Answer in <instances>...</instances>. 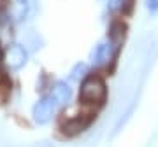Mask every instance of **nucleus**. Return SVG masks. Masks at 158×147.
Returning a JSON list of instances; mask_svg holds the SVG:
<instances>
[{"label": "nucleus", "mask_w": 158, "mask_h": 147, "mask_svg": "<svg viewBox=\"0 0 158 147\" xmlns=\"http://www.w3.org/2000/svg\"><path fill=\"white\" fill-rule=\"evenodd\" d=\"M107 96L106 84L100 77L97 75H88L83 82H81V89H79V100L83 103H102Z\"/></svg>", "instance_id": "f257e3e1"}, {"label": "nucleus", "mask_w": 158, "mask_h": 147, "mask_svg": "<svg viewBox=\"0 0 158 147\" xmlns=\"http://www.w3.org/2000/svg\"><path fill=\"white\" fill-rule=\"evenodd\" d=\"M55 109H56V102L53 96H42L39 102L34 105L32 109V117L37 125H46L49 123L53 114H55Z\"/></svg>", "instance_id": "f03ea898"}, {"label": "nucleus", "mask_w": 158, "mask_h": 147, "mask_svg": "<svg viewBox=\"0 0 158 147\" xmlns=\"http://www.w3.org/2000/svg\"><path fill=\"white\" fill-rule=\"evenodd\" d=\"M114 56V42L113 40H104L93 47L91 51V63L95 67H102V65H107Z\"/></svg>", "instance_id": "7ed1b4c3"}, {"label": "nucleus", "mask_w": 158, "mask_h": 147, "mask_svg": "<svg viewBox=\"0 0 158 147\" xmlns=\"http://www.w3.org/2000/svg\"><path fill=\"white\" fill-rule=\"evenodd\" d=\"M28 58V53L21 44H11L6 51V63L11 70H19L21 67H25Z\"/></svg>", "instance_id": "20e7f679"}, {"label": "nucleus", "mask_w": 158, "mask_h": 147, "mask_svg": "<svg viewBox=\"0 0 158 147\" xmlns=\"http://www.w3.org/2000/svg\"><path fill=\"white\" fill-rule=\"evenodd\" d=\"M51 96L55 98V102L56 105H67L70 102V98H72V89H70V86L65 82V81H56L55 84H53V89H51Z\"/></svg>", "instance_id": "39448f33"}, {"label": "nucleus", "mask_w": 158, "mask_h": 147, "mask_svg": "<svg viewBox=\"0 0 158 147\" xmlns=\"http://www.w3.org/2000/svg\"><path fill=\"white\" fill-rule=\"evenodd\" d=\"M28 11H30L28 0H11V4H9V16L16 23L23 21L28 14Z\"/></svg>", "instance_id": "423d86ee"}, {"label": "nucleus", "mask_w": 158, "mask_h": 147, "mask_svg": "<svg viewBox=\"0 0 158 147\" xmlns=\"http://www.w3.org/2000/svg\"><path fill=\"white\" fill-rule=\"evenodd\" d=\"M88 65L83 62H79L74 65V68L70 70V79L72 81H81V79H86V75H88Z\"/></svg>", "instance_id": "0eeeda50"}, {"label": "nucleus", "mask_w": 158, "mask_h": 147, "mask_svg": "<svg viewBox=\"0 0 158 147\" xmlns=\"http://www.w3.org/2000/svg\"><path fill=\"white\" fill-rule=\"evenodd\" d=\"M146 9L149 14H156L158 12V0H146Z\"/></svg>", "instance_id": "6e6552de"}, {"label": "nucleus", "mask_w": 158, "mask_h": 147, "mask_svg": "<svg viewBox=\"0 0 158 147\" xmlns=\"http://www.w3.org/2000/svg\"><path fill=\"white\" fill-rule=\"evenodd\" d=\"M107 2H109V9H113V11L123 9L125 6V0H107Z\"/></svg>", "instance_id": "1a4fd4ad"}]
</instances>
